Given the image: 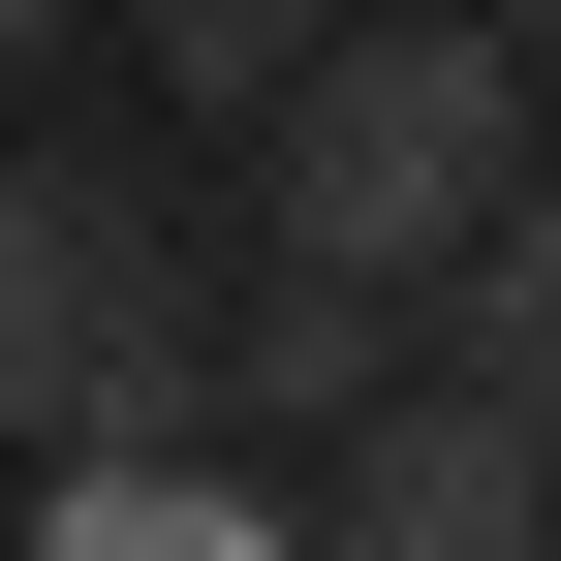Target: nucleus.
<instances>
[{
    "mask_svg": "<svg viewBox=\"0 0 561 561\" xmlns=\"http://www.w3.org/2000/svg\"><path fill=\"white\" fill-rule=\"evenodd\" d=\"M530 157H561V62L500 0H375V32L250 125V250H343V280H405V312H468V250L530 219Z\"/></svg>",
    "mask_w": 561,
    "mask_h": 561,
    "instance_id": "f257e3e1",
    "label": "nucleus"
},
{
    "mask_svg": "<svg viewBox=\"0 0 561 561\" xmlns=\"http://www.w3.org/2000/svg\"><path fill=\"white\" fill-rule=\"evenodd\" d=\"M32 561H312V530H250L219 468H157V437H94V468H32Z\"/></svg>",
    "mask_w": 561,
    "mask_h": 561,
    "instance_id": "423d86ee",
    "label": "nucleus"
},
{
    "mask_svg": "<svg viewBox=\"0 0 561 561\" xmlns=\"http://www.w3.org/2000/svg\"><path fill=\"white\" fill-rule=\"evenodd\" d=\"M280 530H312V561H561V437L437 343L375 437H312V500H280Z\"/></svg>",
    "mask_w": 561,
    "mask_h": 561,
    "instance_id": "7ed1b4c3",
    "label": "nucleus"
},
{
    "mask_svg": "<svg viewBox=\"0 0 561 561\" xmlns=\"http://www.w3.org/2000/svg\"><path fill=\"white\" fill-rule=\"evenodd\" d=\"M343 32H375V0H125V62H157V125H187V157H250Z\"/></svg>",
    "mask_w": 561,
    "mask_h": 561,
    "instance_id": "39448f33",
    "label": "nucleus"
},
{
    "mask_svg": "<svg viewBox=\"0 0 561 561\" xmlns=\"http://www.w3.org/2000/svg\"><path fill=\"white\" fill-rule=\"evenodd\" d=\"M0 405H32V468L219 437V312H187V187L157 157H32L0 187Z\"/></svg>",
    "mask_w": 561,
    "mask_h": 561,
    "instance_id": "f03ea898",
    "label": "nucleus"
},
{
    "mask_svg": "<svg viewBox=\"0 0 561 561\" xmlns=\"http://www.w3.org/2000/svg\"><path fill=\"white\" fill-rule=\"evenodd\" d=\"M0 32H125V0H0Z\"/></svg>",
    "mask_w": 561,
    "mask_h": 561,
    "instance_id": "6e6552de",
    "label": "nucleus"
},
{
    "mask_svg": "<svg viewBox=\"0 0 561 561\" xmlns=\"http://www.w3.org/2000/svg\"><path fill=\"white\" fill-rule=\"evenodd\" d=\"M500 32H530V62H561V0H500Z\"/></svg>",
    "mask_w": 561,
    "mask_h": 561,
    "instance_id": "1a4fd4ad",
    "label": "nucleus"
},
{
    "mask_svg": "<svg viewBox=\"0 0 561 561\" xmlns=\"http://www.w3.org/2000/svg\"><path fill=\"white\" fill-rule=\"evenodd\" d=\"M437 343H468V375H500L530 437H561V157H530V219L468 250V312H437Z\"/></svg>",
    "mask_w": 561,
    "mask_h": 561,
    "instance_id": "0eeeda50",
    "label": "nucleus"
},
{
    "mask_svg": "<svg viewBox=\"0 0 561 561\" xmlns=\"http://www.w3.org/2000/svg\"><path fill=\"white\" fill-rule=\"evenodd\" d=\"M405 375H437V312H405V280H343V250H250V312H219V437H375Z\"/></svg>",
    "mask_w": 561,
    "mask_h": 561,
    "instance_id": "20e7f679",
    "label": "nucleus"
}]
</instances>
